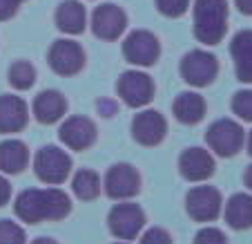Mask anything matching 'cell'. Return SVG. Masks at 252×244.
<instances>
[{
    "label": "cell",
    "instance_id": "cell-12",
    "mask_svg": "<svg viewBox=\"0 0 252 244\" xmlns=\"http://www.w3.org/2000/svg\"><path fill=\"white\" fill-rule=\"evenodd\" d=\"M127 29V14L114 2H103L92 11V32L100 41H119Z\"/></svg>",
    "mask_w": 252,
    "mask_h": 244
},
{
    "label": "cell",
    "instance_id": "cell-15",
    "mask_svg": "<svg viewBox=\"0 0 252 244\" xmlns=\"http://www.w3.org/2000/svg\"><path fill=\"white\" fill-rule=\"evenodd\" d=\"M214 170H217L214 155L205 148H199V146L186 148L179 157V172L183 175V179H188L192 184L208 182L214 175Z\"/></svg>",
    "mask_w": 252,
    "mask_h": 244
},
{
    "label": "cell",
    "instance_id": "cell-13",
    "mask_svg": "<svg viewBox=\"0 0 252 244\" xmlns=\"http://www.w3.org/2000/svg\"><path fill=\"white\" fill-rule=\"evenodd\" d=\"M58 137H61L63 146L74 153H83V150L92 148L96 141V123L90 117L83 115H71L58 128Z\"/></svg>",
    "mask_w": 252,
    "mask_h": 244
},
{
    "label": "cell",
    "instance_id": "cell-36",
    "mask_svg": "<svg viewBox=\"0 0 252 244\" xmlns=\"http://www.w3.org/2000/svg\"><path fill=\"white\" fill-rule=\"evenodd\" d=\"M114 244H132V242H125V240H121V242H114Z\"/></svg>",
    "mask_w": 252,
    "mask_h": 244
},
{
    "label": "cell",
    "instance_id": "cell-33",
    "mask_svg": "<svg viewBox=\"0 0 252 244\" xmlns=\"http://www.w3.org/2000/svg\"><path fill=\"white\" fill-rule=\"evenodd\" d=\"M243 184H246V186L252 191V163L246 168V172H243Z\"/></svg>",
    "mask_w": 252,
    "mask_h": 244
},
{
    "label": "cell",
    "instance_id": "cell-5",
    "mask_svg": "<svg viewBox=\"0 0 252 244\" xmlns=\"http://www.w3.org/2000/svg\"><path fill=\"white\" fill-rule=\"evenodd\" d=\"M116 94L121 96V101L127 108L141 110L148 103H152L154 94H157V85H154L150 74H145L141 67H136V70H127V72H123L119 77Z\"/></svg>",
    "mask_w": 252,
    "mask_h": 244
},
{
    "label": "cell",
    "instance_id": "cell-6",
    "mask_svg": "<svg viewBox=\"0 0 252 244\" xmlns=\"http://www.w3.org/2000/svg\"><path fill=\"white\" fill-rule=\"evenodd\" d=\"M145 211H143L138 204L129 200H121L119 204H114V208L107 215V226H110V233L116 240H125V242H132L145 229Z\"/></svg>",
    "mask_w": 252,
    "mask_h": 244
},
{
    "label": "cell",
    "instance_id": "cell-25",
    "mask_svg": "<svg viewBox=\"0 0 252 244\" xmlns=\"http://www.w3.org/2000/svg\"><path fill=\"white\" fill-rule=\"evenodd\" d=\"M230 108H232L234 117H239L246 123H252V87L234 92L232 101H230Z\"/></svg>",
    "mask_w": 252,
    "mask_h": 244
},
{
    "label": "cell",
    "instance_id": "cell-3",
    "mask_svg": "<svg viewBox=\"0 0 252 244\" xmlns=\"http://www.w3.org/2000/svg\"><path fill=\"white\" fill-rule=\"evenodd\" d=\"M71 157L61 146H43L33 157V172L47 186H61L71 177Z\"/></svg>",
    "mask_w": 252,
    "mask_h": 244
},
{
    "label": "cell",
    "instance_id": "cell-4",
    "mask_svg": "<svg viewBox=\"0 0 252 244\" xmlns=\"http://www.w3.org/2000/svg\"><path fill=\"white\" fill-rule=\"evenodd\" d=\"M205 144L212 155L230 159L246 144V130L234 119H217L205 132Z\"/></svg>",
    "mask_w": 252,
    "mask_h": 244
},
{
    "label": "cell",
    "instance_id": "cell-31",
    "mask_svg": "<svg viewBox=\"0 0 252 244\" xmlns=\"http://www.w3.org/2000/svg\"><path fill=\"white\" fill-rule=\"evenodd\" d=\"M9 200H11V184H9V179L0 172V206H5Z\"/></svg>",
    "mask_w": 252,
    "mask_h": 244
},
{
    "label": "cell",
    "instance_id": "cell-20",
    "mask_svg": "<svg viewBox=\"0 0 252 244\" xmlns=\"http://www.w3.org/2000/svg\"><path fill=\"white\" fill-rule=\"evenodd\" d=\"M56 27L67 36H81L87 29V9L81 0H63L56 7Z\"/></svg>",
    "mask_w": 252,
    "mask_h": 244
},
{
    "label": "cell",
    "instance_id": "cell-9",
    "mask_svg": "<svg viewBox=\"0 0 252 244\" xmlns=\"http://www.w3.org/2000/svg\"><path fill=\"white\" fill-rule=\"evenodd\" d=\"M85 49L74 39H58L47 49V65L58 77H76L85 67Z\"/></svg>",
    "mask_w": 252,
    "mask_h": 244
},
{
    "label": "cell",
    "instance_id": "cell-26",
    "mask_svg": "<svg viewBox=\"0 0 252 244\" xmlns=\"http://www.w3.org/2000/svg\"><path fill=\"white\" fill-rule=\"evenodd\" d=\"M0 244H27V233L11 220H0Z\"/></svg>",
    "mask_w": 252,
    "mask_h": 244
},
{
    "label": "cell",
    "instance_id": "cell-14",
    "mask_svg": "<svg viewBox=\"0 0 252 244\" xmlns=\"http://www.w3.org/2000/svg\"><path fill=\"white\" fill-rule=\"evenodd\" d=\"M167 134V121L158 110H141L132 119V137L136 144L145 146V148H154V146L163 144V139Z\"/></svg>",
    "mask_w": 252,
    "mask_h": 244
},
{
    "label": "cell",
    "instance_id": "cell-7",
    "mask_svg": "<svg viewBox=\"0 0 252 244\" xmlns=\"http://www.w3.org/2000/svg\"><path fill=\"white\" fill-rule=\"evenodd\" d=\"M179 72L190 87H208L219 74V58L208 49H192L181 58Z\"/></svg>",
    "mask_w": 252,
    "mask_h": 244
},
{
    "label": "cell",
    "instance_id": "cell-18",
    "mask_svg": "<svg viewBox=\"0 0 252 244\" xmlns=\"http://www.w3.org/2000/svg\"><path fill=\"white\" fill-rule=\"evenodd\" d=\"M230 56L234 61V74L241 83L252 85V29H241L230 41Z\"/></svg>",
    "mask_w": 252,
    "mask_h": 244
},
{
    "label": "cell",
    "instance_id": "cell-29",
    "mask_svg": "<svg viewBox=\"0 0 252 244\" xmlns=\"http://www.w3.org/2000/svg\"><path fill=\"white\" fill-rule=\"evenodd\" d=\"M192 244H228V238L217 226H205V229H201L194 235V242Z\"/></svg>",
    "mask_w": 252,
    "mask_h": 244
},
{
    "label": "cell",
    "instance_id": "cell-23",
    "mask_svg": "<svg viewBox=\"0 0 252 244\" xmlns=\"http://www.w3.org/2000/svg\"><path fill=\"white\" fill-rule=\"evenodd\" d=\"M71 191L78 200L83 202H92L100 195L103 191V179L96 170H90V168H81V170L74 172L71 177Z\"/></svg>",
    "mask_w": 252,
    "mask_h": 244
},
{
    "label": "cell",
    "instance_id": "cell-19",
    "mask_svg": "<svg viewBox=\"0 0 252 244\" xmlns=\"http://www.w3.org/2000/svg\"><path fill=\"white\" fill-rule=\"evenodd\" d=\"M172 115L183 125H196L208 115V103L194 90L181 92V94H176V99L172 101Z\"/></svg>",
    "mask_w": 252,
    "mask_h": 244
},
{
    "label": "cell",
    "instance_id": "cell-21",
    "mask_svg": "<svg viewBox=\"0 0 252 244\" xmlns=\"http://www.w3.org/2000/svg\"><path fill=\"white\" fill-rule=\"evenodd\" d=\"M29 163V148L20 139L0 141V172L2 175H20Z\"/></svg>",
    "mask_w": 252,
    "mask_h": 244
},
{
    "label": "cell",
    "instance_id": "cell-2",
    "mask_svg": "<svg viewBox=\"0 0 252 244\" xmlns=\"http://www.w3.org/2000/svg\"><path fill=\"white\" fill-rule=\"evenodd\" d=\"M192 32L208 47L219 45L228 34V0H194Z\"/></svg>",
    "mask_w": 252,
    "mask_h": 244
},
{
    "label": "cell",
    "instance_id": "cell-34",
    "mask_svg": "<svg viewBox=\"0 0 252 244\" xmlns=\"http://www.w3.org/2000/svg\"><path fill=\"white\" fill-rule=\"evenodd\" d=\"M32 244H58L56 240H52V238H38V240H33Z\"/></svg>",
    "mask_w": 252,
    "mask_h": 244
},
{
    "label": "cell",
    "instance_id": "cell-11",
    "mask_svg": "<svg viewBox=\"0 0 252 244\" xmlns=\"http://www.w3.org/2000/svg\"><path fill=\"white\" fill-rule=\"evenodd\" d=\"M103 191L107 197L121 202V200H132L141 193V172L132 166V163L119 162L114 166L107 168L103 177Z\"/></svg>",
    "mask_w": 252,
    "mask_h": 244
},
{
    "label": "cell",
    "instance_id": "cell-37",
    "mask_svg": "<svg viewBox=\"0 0 252 244\" xmlns=\"http://www.w3.org/2000/svg\"><path fill=\"white\" fill-rule=\"evenodd\" d=\"M23 2H25V0H23Z\"/></svg>",
    "mask_w": 252,
    "mask_h": 244
},
{
    "label": "cell",
    "instance_id": "cell-32",
    "mask_svg": "<svg viewBox=\"0 0 252 244\" xmlns=\"http://www.w3.org/2000/svg\"><path fill=\"white\" fill-rule=\"evenodd\" d=\"M234 5L243 16H252V0H234Z\"/></svg>",
    "mask_w": 252,
    "mask_h": 244
},
{
    "label": "cell",
    "instance_id": "cell-17",
    "mask_svg": "<svg viewBox=\"0 0 252 244\" xmlns=\"http://www.w3.org/2000/svg\"><path fill=\"white\" fill-rule=\"evenodd\" d=\"M33 119L43 125H54L67 115V99L58 90H43L32 103Z\"/></svg>",
    "mask_w": 252,
    "mask_h": 244
},
{
    "label": "cell",
    "instance_id": "cell-27",
    "mask_svg": "<svg viewBox=\"0 0 252 244\" xmlns=\"http://www.w3.org/2000/svg\"><path fill=\"white\" fill-rule=\"evenodd\" d=\"M154 5L165 18H181L190 9V0H154Z\"/></svg>",
    "mask_w": 252,
    "mask_h": 244
},
{
    "label": "cell",
    "instance_id": "cell-16",
    "mask_svg": "<svg viewBox=\"0 0 252 244\" xmlns=\"http://www.w3.org/2000/svg\"><path fill=\"white\" fill-rule=\"evenodd\" d=\"M29 106L23 96L2 94L0 96V134H16L27 128L29 123Z\"/></svg>",
    "mask_w": 252,
    "mask_h": 244
},
{
    "label": "cell",
    "instance_id": "cell-22",
    "mask_svg": "<svg viewBox=\"0 0 252 244\" xmlns=\"http://www.w3.org/2000/svg\"><path fill=\"white\" fill-rule=\"evenodd\" d=\"M223 217L230 229L248 231L252 229V195L237 193L223 204Z\"/></svg>",
    "mask_w": 252,
    "mask_h": 244
},
{
    "label": "cell",
    "instance_id": "cell-30",
    "mask_svg": "<svg viewBox=\"0 0 252 244\" xmlns=\"http://www.w3.org/2000/svg\"><path fill=\"white\" fill-rule=\"evenodd\" d=\"M20 5H23V0H0V23L14 18L18 14Z\"/></svg>",
    "mask_w": 252,
    "mask_h": 244
},
{
    "label": "cell",
    "instance_id": "cell-35",
    "mask_svg": "<svg viewBox=\"0 0 252 244\" xmlns=\"http://www.w3.org/2000/svg\"><path fill=\"white\" fill-rule=\"evenodd\" d=\"M246 148H248V155L252 157V130L248 132V137H246Z\"/></svg>",
    "mask_w": 252,
    "mask_h": 244
},
{
    "label": "cell",
    "instance_id": "cell-8",
    "mask_svg": "<svg viewBox=\"0 0 252 244\" xmlns=\"http://www.w3.org/2000/svg\"><path fill=\"white\" fill-rule=\"evenodd\" d=\"M123 56L134 67H152L161 58V41L150 29H134L123 41Z\"/></svg>",
    "mask_w": 252,
    "mask_h": 244
},
{
    "label": "cell",
    "instance_id": "cell-24",
    "mask_svg": "<svg viewBox=\"0 0 252 244\" xmlns=\"http://www.w3.org/2000/svg\"><path fill=\"white\" fill-rule=\"evenodd\" d=\"M7 79H9V85L18 92H27L33 87L36 83V67L29 61H14L9 65V72H7Z\"/></svg>",
    "mask_w": 252,
    "mask_h": 244
},
{
    "label": "cell",
    "instance_id": "cell-10",
    "mask_svg": "<svg viewBox=\"0 0 252 244\" xmlns=\"http://www.w3.org/2000/svg\"><path fill=\"white\" fill-rule=\"evenodd\" d=\"M223 211V197L219 188L201 182L199 186H192L186 195V213L194 222H214Z\"/></svg>",
    "mask_w": 252,
    "mask_h": 244
},
{
    "label": "cell",
    "instance_id": "cell-1",
    "mask_svg": "<svg viewBox=\"0 0 252 244\" xmlns=\"http://www.w3.org/2000/svg\"><path fill=\"white\" fill-rule=\"evenodd\" d=\"M14 213L25 224L61 222L71 213V197L63 188H27L14 202Z\"/></svg>",
    "mask_w": 252,
    "mask_h": 244
},
{
    "label": "cell",
    "instance_id": "cell-28",
    "mask_svg": "<svg viewBox=\"0 0 252 244\" xmlns=\"http://www.w3.org/2000/svg\"><path fill=\"white\" fill-rule=\"evenodd\" d=\"M138 244H172V235L161 226H152L148 231L143 229V233L138 235Z\"/></svg>",
    "mask_w": 252,
    "mask_h": 244
}]
</instances>
